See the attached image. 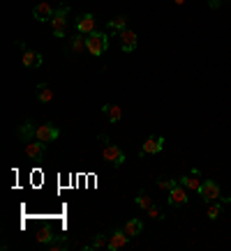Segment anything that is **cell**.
Listing matches in <instances>:
<instances>
[{
    "mask_svg": "<svg viewBox=\"0 0 231 251\" xmlns=\"http://www.w3.org/2000/svg\"><path fill=\"white\" fill-rule=\"evenodd\" d=\"M134 203H136V208H141V210L153 208V200H151V196H148V194H136Z\"/></svg>",
    "mask_w": 231,
    "mask_h": 251,
    "instance_id": "7402d4cb",
    "label": "cell"
},
{
    "mask_svg": "<svg viewBox=\"0 0 231 251\" xmlns=\"http://www.w3.org/2000/svg\"><path fill=\"white\" fill-rule=\"evenodd\" d=\"M67 14H70V7H67V5L56 9L54 18H51V33H54L56 37L67 35Z\"/></svg>",
    "mask_w": 231,
    "mask_h": 251,
    "instance_id": "7a4b0ae2",
    "label": "cell"
},
{
    "mask_svg": "<svg viewBox=\"0 0 231 251\" xmlns=\"http://www.w3.org/2000/svg\"><path fill=\"white\" fill-rule=\"evenodd\" d=\"M86 46H88L90 55H104V53H107V49H109L107 33H99V30H95V33L86 35Z\"/></svg>",
    "mask_w": 231,
    "mask_h": 251,
    "instance_id": "6da1fadb",
    "label": "cell"
},
{
    "mask_svg": "<svg viewBox=\"0 0 231 251\" xmlns=\"http://www.w3.org/2000/svg\"><path fill=\"white\" fill-rule=\"evenodd\" d=\"M176 184H178V182L176 180H169V178H164V180L160 178V180H157V187H160V189H164V191H171Z\"/></svg>",
    "mask_w": 231,
    "mask_h": 251,
    "instance_id": "d4e9b609",
    "label": "cell"
},
{
    "mask_svg": "<svg viewBox=\"0 0 231 251\" xmlns=\"http://www.w3.org/2000/svg\"><path fill=\"white\" fill-rule=\"evenodd\" d=\"M107 28L111 30V33H123L125 28H127V17H123V14H120V17L111 18V21L107 23Z\"/></svg>",
    "mask_w": 231,
    "mask_h": 251,
    "instance_id": "ffe728a7",
    "label": "cell"
},
{
    "mask_svg": "<svg viewBox=\"0 0 231 251\" xmlns=\"http://www.w3.org/2000/svg\"><path fill=\"white\" fill-rule=\"evenodd\" d=\"M173 2H176V5H185V0H173Z\"/></svg>",
    "mask_w": 231,
    "mask_h": 251,
    "instance_id": "83f0119b",
    "label": "cell"
},
{
    "mask_svg": "<svg viewBox=\"0 0 231 251\" xmlns=\"http://www.w3.org/2000/svg\"><path fill=\"white\" fill-rule=\"evenodd\" d=\"M46 247H49V249H51V251H60V249H65L67 244H65V242H49V244H46Z\"/></svg>",
    "mask_w": 231,
    "mask_h": 251,
    "instance_id": "484cf974",
    "label": "cell"
},
{
    "mask_svg": "<svg viewBox=\"0 0 231 251\" xmlns=\"http://www.w3.org/2000/svg\"><path fill=\"white\" fill-rule=\"evenodd\" d=\"M199 194H201V198H204L206 203L220 200V184H217L215 180H206V182H201V189H199Z\"/></svg>",
    "mask_w": 231,
    "mask_h": 251,
    "instance_id": "8992f818",
    "label": "cell"
},
{
    "mask_svg": "<svg viewBox=\"0 0 231 251\" xmlns=\"http://www.w3.org/2000/svg\"><path fill=\"white\" fill-rule=\"evenodd\" d=\"M125 237H127V233H125V231H120V228H116L114 233H111V237H109V251H118V249H123L125 244H127V240H125Z\"/></svg>",
    "mask_w": 231,
    "mask_h": 251,
    "instance_id": "7c38bea8",
    "label": "cell"
},
{
    "mask_svg": "<svg viewBox=\"0 0 231 251\" xmlns=\"http://www.w3.org/2000/svg\"><path fill=\"white\" fill-rule=\"evenodd\" d=\"M206 215H208V219H217V216L222 215V205L220 203H211L208 210H206Z\"/></svg>",
    "mask_w": 231,
    "mask_h": 251,
    "instance_id": "cb8c5ba5",
    "label": "cell"
},
{
    "mask_svg": "<svg viewBox=\"0 0 231 251\" xmlns=\"http://www.w3.org/2000/svg\"><path fill=\"white\" fill-rule=\"evenodd\" d=\"M102 111H104V115L109 118V122H120V118H123V111H120V106H114V104H104L102 106Z\"/></svg>",
    "mask_w": 231,
    "mask_h": 251,
    "instance_id": "d6986e66",
    "label": "cell"
},
{
    "mask_svg": "<svg viewBox=\"0 0 231 251\" xmlns=\"http://www.w3.org/2000/svg\"><path fill=\"white\" fill-rule=\"evenodd\" d=\"M83 51H88V46H86V35L83 33H79V35L72 39V44H70V49H67V53H83Z\"/></svg>",
    "mask_w": 231,
    "mask_h": 251,
    "instance_id": "ac0fdd59",
    "label": "cell"
},
{
    "mask_svg": "<svg viewBox=\"0 0 231 251\" xmlns=\"http://www.w3.org/2000/svg\"><path fill=\"white\" fill-rule=\"evenodd\" d=\"M35 240L39 244H49L51 240H54V231H51V226L49 224H42L39 228H37V233H35Z\"/></svg>",
    "mask_w": 231,
    "mask_h": 251,
    "instance_id": "2e32d148",
    "label": "cell"
},
{
    "mask_svg": "<svg viewBox=\"0 0 231 251\" xmlns=\"http://www.w3.org/2000/svg\"><path fill=\"white\" fill-rule=\"evenodd\" d=\"M169 205H173V208H183V205H187V189L180 184V182L169 191Z\"/></svg>",
    "mask_w": 231,
    "mask_h": 251,
    "instance_id": "9c48e42d",
    "label": "cell"
},
{
    "mask_svg": "<svg viewBox=\"0 0 231 251\" xmlns=\"http://www.w3.org/2000/svg\"><path fill=\"white\" fill-rule=\"evenodd\" d=\"M107 244H109V240H107V237H104V235H102V233H97V235H95V240H93V242H90L88 247H86V249H88V251H93V249H99V247H107Z\"/></svg>",
    "mask_w": 231,
    "mask_h": 251,
    "instance_id": "603a6c76",
    "label": "cell"
},
{
    "mask_svg": "<svg viewBox=\"0 0 231 251\" xmlns=\"http://www.w3.org/2000/svg\"><path fill=\"white\" fill-rule=\"evenodd\" d=\"M102 157L107 159L111 166H123L125 164V152L114 143H107V147L102 150Z\"/></svg>",
    "mask_w": 231,
    "mask_h": 251,
    "instance_id": "277c9868",
    "label": "cell"
},
{
    "mask_svg": "<svg viewBox=\"0 0 231 251\" xmlns=\"http://www.w3.org/2000/svg\"><path fill=\"white\" fill-rule=\"evenodd\" d=\"M95 26H97V18L95 14H81L77 18V30L83 33V35H90V33H95Z\"/></svg>",
    "mask_w": 231,
    "mask_h": 251,
    "instance_id": "30bf717a",
    "label": "cell"
},
{
    "mask_svg": "<svg viewBox=\"0 0 231 251\" xmlns=\"http://www.w3.org/2000/svg\"><path fill=\"white\" fill-rule=\"evenodd\" d=\"M35 134H37V127L30 120H26L23 125H21V127H19V139L23 141V143L33 141V139H35Z\"/></svg>",
    "mask_w": 231,
    "mask_h": 251,
    "instance_id": "5bb4252c",
    "label": "cell"
},
{
    "mask_svg": "<svg viewBox=\"0 0 231 251\" xmlns=\"http://www.w3.org/2000/svg\"><path fill=\"white\" fill-rule=\"evenodd\" d=\"M120 35V46H123L125 53H132L136 49V33L130 30V28H125L123 33H118Z\"/></svg>",
    "mask_w": 231,
    "mask_h": 251,
    "instance_id": "8fae6325",
    "label": "cell"
},
{
    "mask_svg": "<svg viewBox=\"0 0 231 251\" xmlns=\"http://www.w3.org/2000/svg\"><path fill=\"white\" fill-rule=\"evenodd\" d=\"M21 60H23V65H26L28 70H35V67L42 65V55L37 51H23V58H21Z\"/></svg>",
    "mask_w": 231,
    "mask_h": 251,
    "instance_id": "e0dca14e",
    "label": "cell"
},
{
    "mask_svg": "<svg viewBox=\"0 0 231 251\" xmlns=\"http://www.w3.org/2000/svg\"><path fill=\"white\" fill-rule=\"evenodd\" d=\"M26 155L33 159V161H37V164H42L44 161V155H46V143H42V141H28L26 143Z\"/></svg>",
    "mask_w": 231,
    "mask_h": 251,
    "instance_id": "5b68a950",
    "label": "cell"
},
{
    "mask_svg": "<svg viewBox=\"0 0 231 251\" xmlns=\"http://www.w3.org/2000/svg\"><path fill=\"white\" fill-rule=\"evenodd\" d=\"M164 136H151V139H146V143H143L141 152L139 155H157V152H162V147H164Z\"/></svg>",
    "mask_w": 231,
    "mask_h": 251,
    "instance_id": "ba28073f",
    "label": "cell"
},
{
    "mask_svg": "<svg viewBox=\"0 0 231 251\" xmlns=\"http://www.w3.org/2000/svg\"><path fill=\"white\" fill-rule=\"evenodd\" d=\"M180 184L185 187V189H190V191H199L201 189V182H199V171H190L187 175H183L180 178Z\"/></svg>",
    "mask_w": 231,
    "mask_h": 251,
    "instance_id": "4fadbf2b",
    "label": "cell"
},
{
    "mask_svg": "<svg viewBox=\"0 0 231 251\" xmlns=\"http://www.w3.org/2000/svg\"><path fill=\"white\" fill-rule=\"evenodd\" d=\"M123 231L127 233V237H139V235L143 233V221L141 219H130V221L125 224Z\"/></svg>",
    "mask_w": 231,
    "mask_h": 251,
    "instance_id": "9a60e30c",
    "label": "cell"
},
{
    "mask_svg": "<svg viewBox=\"0 0 231 251\" xmlns=\"http://www.w3.org/2000/svg\"><path fill=\"white\" fill-rule=\"evenodd\" d=\"M146 212H148V215H151V216H155V219H162V212H160V210H157V208H155V205H153V208H148V210H146Z\"/></svg>",
    "mask_w": 231,
    "mask_h": 251,
    "instance_id": "4316f807",
    "label": "cell"
},
{
    "mask_svg": "<svg viewBox=\"0 0 231 251\" xmlns=\"http://www.w3.org/2000/svg\"><path fill=\"white\" fill-rule=\"evenodd\" d=\"M37 99H39V102H51V99H54V90H51V86H46V83H39V86H37Z\"/></svg>",
    "mask_w": 231,
    "mask_h": 251,
    "instance_id": "44dd1931",
    "label": "cell"
},
{
    "mask_svg": "<svg viewBox=\"0 0 231 251\" xmlns=\"http://www.w3.org/2000/svg\"><path fill=\"white\" fill-rule=\"evenodd\" d=\"M56 14V9L49 5V2H37L35 9H33V18L39 21V23H46V21H51Z\"/></svg>",
    "mask_w": 231,
    "mask_h": 251,
    "instance_id": "52a82bcc",
    "label": "cell"
},
{
    "mask_svg": "<svg viewBox=\"0 0 231 251\" xmlns=\"http://www.w3.org/2000/svg\"><path fill=\"white\" fill-rule=\"evenodd\" d=\"M58 136H60V129H58L56 125H51V122H46V125H39V127H37V134H35V139L42 141V143H51V141H58Z\"/></svg>",
    "mask_w": 231,
    "mask_h": 251,
    "instance_id": "3957f363",
    "label": "cell"
}]
</instances>
